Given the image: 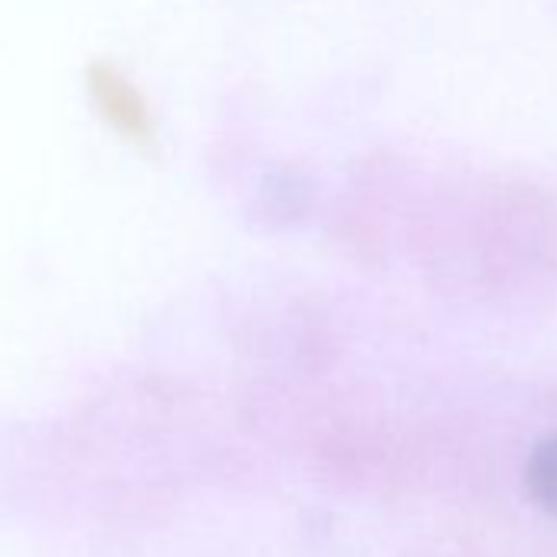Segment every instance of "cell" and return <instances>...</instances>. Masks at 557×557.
Returning <instances> with one entry per match:
<instances>
[{
    "label": "cell",
    "mask_w": 557,
    "mask_h": 557,
    "mask_svg": "<svg viewBox=\"0 0 557 557\" xmlns=\"http://www.w3.org/2000/svg\"><path fill=\"white\" fill-rule=\"evenodd\" d=\"M89 96L99 109V115L128 141L151 145L154 141V119L148 112V102L135 89V83L119 73L112 63H89L86 70Z\"/></svg>",
    "instance_id": "cell-1"
},
{
    "label": "cell",
    "mask_w": 557,
    "mask_h": 557,
    "mask_svg": "<svg viewBox=\"0 0 557 557\" xmlns=\"http://www.w3.org/2000/svg\"><path fill=\"white\" fill-rule=\"evenodd\" d=\"M524 488L531 502L557 521V433L534 443L524 462Z\"/></svg>",
    "instance_id": "cell-2"
}]
</instances>
